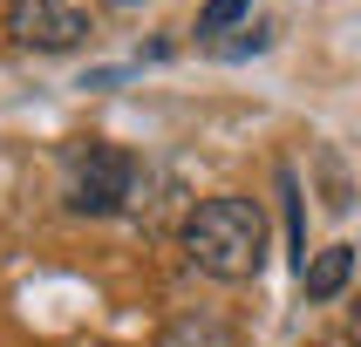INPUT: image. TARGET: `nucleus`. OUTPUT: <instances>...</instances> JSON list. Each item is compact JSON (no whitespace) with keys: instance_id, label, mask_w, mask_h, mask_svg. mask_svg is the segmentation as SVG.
I'll list each match as a JSON object with an SVG mask.
<instances>
[{"instance_id":"5","label":"nucleus","mask_w":361,"mask_h":347,"mask_svg":"<svg viewBox=\"0 0 361 347\" xmlns=\"http://www.w3.org/2000/svg\"><path fill=\"white\" fill-rule=\"evenodd\" d=\"M252 14V0H204V14H198V41H219L232 20Z\"/></svg>"},{"instance_id":"6","label":"nucleus","mask_w":361,"mask_h":347,"mask_svg":"<svg viewBox=\"0 0 361 347\" xmlns=\"http://www.w3.org/2000/svg\"><path fill=\"white\" fill-rule=\"evenodd\" d=\"M164 347H232V334H225L219 320H184L164 334Z\"/></svg>"},{"instance_id":"3","label":"nucleus","mask_w":361,"mask_h":347,"mask_svg":"<svg viewBox=\"0 0 361 347\" xmlns=\"http://www.w3.org/2000/svg\"><path fill=\"white\" fill-rule=\"evenodd\" d=\"M7 34L20 48H41V55H55V48H75L89 27L68 0H7Z\"/></svg>"},{"instance_id":"8","label":"nucleus","mask_w":361,"mask_h":347,"mask_svg":"<svg viewBox=\"0 0 361 347\" xmlns=\"http://www.w3.org/2000/svg\"><path fill=\"white\" fill-rule=\"evenodd\" d=\"M109 7H137V0H109Z\"/></svg>"},{"instance_id":"4","label":"nucleus","mask_w":361,"mask_h":347,"mask_svg":"<svg viewBox=\"0 0 361 347\" xmlns=\"http://www.w3.org/2000/svg\"><path fill=\"white\" fill-rule=\"evenodd\" d=\"M348 279H355V245H327V252H307V265H300L307 300H334Z\"/></svg>"},{"instance_id":"7","label":"nucleus","mask_w":361,"mask_h":347,"mask_svg":"<svg viewBox=\"0 0 361 347\" xmlns=\"http://www.w3.org/2000/svg\"><path fill=\"white\" fill-rule=\"evenodd\" d=\"M348 334H355V347H361V300H355V313H348Z\"/></svg>"},{"instance_id":"1","label":"nucleus","mask_w":361,"mask_h":347,"mask_svg":"<svg viewBox=\"0 0 361 347\" xmlns=\"http://www.w3.org/2000/svg\"><path fill=\"white\" fill-rule=\"evenodd\" d=\"M184 259L198 265L204 279H259L266 265V211L252 198H204L184 218Z\"/></svg>"},{"instance_id":"2","label":"nucleus","mask_w":361,"mask_h":347,"mask_svg":"<svg viewBox=\"0 0 361 347\" xmlns=\"http://www.w3.org/2000/svg\"><path fill=\"white\" fill-rule=\"evenodd\" d=\"M137 184H143L137 157L116 150V143H75L61 157V198H68V211L109 218V211H123V204L137 198Z\"/></svg>"}]
</instances>
